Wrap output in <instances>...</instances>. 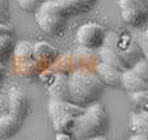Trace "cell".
<instances>
[{"label":"cell","mask_w":148,"mask_h":140,"mask_svg":"<svg viewBox=\"0 0 148 140\" xmlns=\"http://www.w3.org/2000/svg\"><path fill=\"white\" fill-rule=\"evenodd\" d=\"M8 108H9V113L18 120L22 121L27 114L29 109V101L27 96L23 92L22 88L14 87L9 91L8 95Z\"/></svg>","instance_id":"5b68a950"},{"label":"cell","mask_w":148,"mask_h":140,"mask_svg":"<svg viewBox=\"0 0 148 140\" xmlns=\"http://www.w3.org/2000/svg\"><path fill=\"white\" fill-rule=\"evenodd\" d=\"M4 34H12V29L7 23H0V35H4Z\"/></svg>","instance_id":"d4e9b609"},{"label":"cell","mask_w":148,"mask_h":140,"mask_svg":"<svg viewBox=\"0 0 148 140\" xmlns=\"http://www.w3.org/2000/svg\"><path fill=\"white\" fill-rule=\"evenodd\" d=\"M108 128V115L104 107L95 101L84 107L81 115L75 118V125L72 132L73 140H86L99 136Z\"/></svg>","instance_id":"7a4b0ae2"},{"label":"cell","mask_w":148,"mask_h":140,"mask_svg":"<svg viewBox=\"0 0 148 140\" xmlns=\"http://www.w3.org/2000/svg\"><path fill=\"white\" fill-rule=\"evenodd\" d=\"M57 57V51L47 42H39L33 46V59L36 64H53Z\"/></svg>","instance_id":"9c48e42d"},{"label":"cell","mask_w":148,"mask_h":140,"mask_svg":"<svg viewBox=\"0 0 148 140\" xmlns=\"http://www.w3.org/2000/svg\"><path fill=\"white\" fill-rule=\"evenodd\" d=\"M43 1H51V0H43Z\"/></svg>","instance_id":"f1b7e54d"},{"label":"cell","mask_w":148,"mask_h":140,"mask_svg":"<svg viewBox=\"0 0 148 140\" xmlns=\"http://www.w3.org/2000/svg\"><path fill=\"white\" fill-rule=\"evenodd\" d=\"M9 113V108H8V96L0 94V115Z\"/></svg>","instance_id":"cb8c5ba5"},{"label":"cell","mask_w":148,"mask_h":140,"mask_svg":"<svg viewBox=\"0 0 148 140\" xmlns=\"http://www.w3.org/2000/svg\"><path fill=\"white\" fill-rule=\"evenodd\" d=\"M14 57L17 62H22V64H27V62H34L33 59V44L27 43V42H21L13 49Z\"/></svg>","instance_id":"2e32d148"},{"label":"cell","mask_w":148,"mask_h":140,"mask_svg":"<svg viewBox=\"0 0 148 140\" xmlns=\"http://www.w3.org/2000/svg\"><path fill=\"white\" fill-rule=\"evenodd\" d=\"M14 49V42H13L12 34H4L0 35V62L7 60Z\"/></svg>","instance_id":"e0dca14e"},{"label":"cell","mask_w":148,"mask_h":140,"mask_svg":"<svg viewBox=\"0 0 148 140\" xmlns=\"http://www.w3.org/2000/svg\"><path fill=\"white\" fill-rule=\"evenodd\" d=\"M120 84L126 89L127 92H138V91H143V89H148V83L144 82L140 76H138L134 70L131 69H126L121 73V79H120Z\"/></svg>","instance_id":"30bf717a"},{"label":"cell","mask_w":148,"mask_h":140,"mask_svg":"<svg viewBox=\"0 0 148 140\" xmlns=\"http://www.w3.org/2000/svg\"><path fill=\"white\" fill-rule=\"evenodd\" d=\"M131 130L135 135H146L148 132V112L147 109H138L131 114Z\"/></svg>","instance_id":"4fadbf2b"},{"label":"cell","mask_w":148,"mask_h":140,"mask_svg":"<svg viewBox=\"0 0 148 140\" xmlns=\"http://www.w3.org/2000/svg\"><path fill=\"white\" fill-rule=\"evenodd\" d=\"M22 121L10 113L0 115V139H9L20 131Z\"/></svg>","instance_id":"8fae6325"},{"label":"cell","mask_w":148,"mask_h":140,"mask_svg":"<svg viewBox=\"0 0 148 140\" xmlns=\"http://www.w3.org/2000/svg\"><path fill=\"white\" fill-rule=\"evenodd\" d=\"M131 69L134 70V73L138 76H140L144 82L148 83V61L147 59H140L139 61H136L135 64L131 66Z\"/></svg>","instance_id":"d6986e66"},{"label":"cell","mask_w":148,"mask_h":140,"mask_svg":"<svg viewBox=\"0 0 148 140\" xmlns=\"http://www.w3.org/2000/svg\"><path fill=\"white\" fill-rule=\"evenodd\" d=\"M86 140H108V139L103 135H99V136H94V138H90V139H86Z\"/></svg>","instance_id":"83f0119b"},{"label":"cell","mask_w":148,"mask_h":140,"mask_svg":"<svg viewBox=\"0 0 148 140\" xmlns=\"http://www.w3.org/2000/svg\"><path fill=\"white\" fill-rule=\"evenodd\" d=\"M129 140H148V139H147L146 135H134V136H131Z\"/></svg>","instance_id":"4316f807"},{"label":"cell","mask_w":148,"mask_h":140,"mask_svg":"<svg viewBox=\"0 0 148 140\" xmlns=\"http://www.w3.org/2000/svg\"><path fill=\"white\" fill-rule=\"evenodd\" d=\"M68 88L69 101L84 108L99 99L104 84L97 78L95 71L87 68H79L68 76Z\"/></svg>","instance_id":"6da1fadb"},{"label":"cell","mask_w":148,"mask_h":140,"mask_svg":"<svg viewBox=\"0 0 148 140\" xmlns=\"http://www.w3.org/2000/svg\"><path fill=\"white\" fill-rule=\"evenodd\" d=\"M133 101L138 107V109H147L148 107V89L133 92Z\"/></svg>","instance_id":"ffe728a7"},{"label":"cell","mask_w":148,"mask_h":140,"mask_svg":"<svg viewBox=\"0 0 148 140\" xmlns=\"http://www.w3.org/2000/svg\"><path fill=\"white\" fill-rule=\"evenodd\" d=\"M147 12L148 10H142V9L121 10V16H122L123 22H126L127 25L134 26V27H140L146 22Z\"/></svg>","instance_id":"5bb4252c"},{"label":"cell","mask_w":148,"mask_h":140,"mask_svg":"<svg viewBox=\"0 0 148 140\" xmlns=\"http://www.w3.org/2000/svg\"><path fill=\"white\" fill-rule=\"evenodd\" d=\"M84 108L78 107L70 101H59V100H52L48 104V113L51 120L62 115H72V117H78L82 114Z\"/></svg>","instance_id":"52a82bcc"},{"label":"cell","mask_w":148,"mask_h":140,"mask_svg":"<svg viewBox=\"0 0 148 140\" xmlns=\"http://www.w3.org/2000/svg\"><path fill=\"white\" fill-rule=\"evenodd\" d=\"M95 3L96 0H51L43 1L38 10L66 18L68 16L88 12Z\"/></svg>","instance_id":"3957f363"},{"label":"cell","mask_w":148,"mask_h":140,"mask_svg":"<svg viewBox=\"0 0 148 140\" xmlns=\"http://www.w3.org/2000/svg\"><path fill=\"white\" fill-rule=\"evenodd\" d=\"M118 5H120L121 10H133V9L148 10L144 0H118Z\"/></svg>","instance_id":"ac0fdd59"},{"label":"cell","mask_w":148,"mask_h":140,"mask_svg":"<svg viewBox=\"0 0 148 140\" xmlns=\"http://www.w3.org/2000/svg\"><path fill=\"white\" fill-rule=\"evenodd\" d=\"M134 40H135V43L138 44V47L140 48V51H142V53H143V56L147 59V56H148V51H147V48H148V44H147L148 33H147V30L138 33L135 36H134Z\"/></svg>","instance_id":"44dd1931"},{"label":"cell","mask_w":148,"mask_h":140,"mask_svg":"<svg viewBox=\"0 0 148 140\" xmlns=\"http://www.w3.org/2000/svg\"><path fill=\"white\" fill-rule=\"evenodd\" d=\"M49 96L52 100L69 101V88H68V76L59 74L55 76L53 82L49 86Z\"/></svg>","instance_id":"7c38bea8"},{"label":"cell","mask_w":148,"mask_h":140,"mask_svg":"<svg viewBox=\"0 0 148 140\" xmlns=\"http://www.w3.org/2000/svg\"><path fill=\"white\" fill-rule=\"evenodd\" d=\"M35 18L40 30L44 31L46 34H49V35L59 34L64 29V25H65L64 17H60L57 14H52V13L40 12V10H36Z\"/></svg>","instance_id":"8992f818"},{"label":"cell","mask_w":148,"mask_h":140,"mask_svg":"<svg viewBox=\"0 0 148 140\" xmlns=\"http://www.w3.org/2000/svg\"><path fill=\"white\" fill-rule=\"evenodd\" d=\"M8 18H9L8 0H0V23H7Z\"/></svg>","instance_id":"603a6c76"},{"label":"cell","mask_w":148,"mask_h":140,"mask_svg":"<svg viewBox=\"0 0 148 140\" xmlns=\"http://www.w3.org/2000/svg\"><path fill=\"white\" fill-rule=\"evenodd\" d=\"M75 125V117L72 115H62L52 120V126L53 130L57 134H65V135H72Z\"/></svg>","instance_id":"9a60e30c"},{"label":"cell","mask_w":148,"mask_h":140,"mask_svg":"<svg viewBox=\"0 0 148 140\" xmlns=\"http://www.w3.org/2000/svg\"><path fill=\"white\" fill-rule=\"evenodd\" d=\"M56 140H73V138L70 135H65V134H57Z\"/></svg>","instance_id":"484cf974"},{"label":"cell","mask_w":148,"mask_h":140,"mask_svg":"<svg viewBox=\"0 0 148 140\" xmlns=\"http://www.w3.org/2000/svg\"><path fill=\"white\" fill-rule=\"evenodd\" d=\"M18 5L25 12H36L43 0H17Z\"/></svg>","instance_id":"7402d4cb"},{"label":"cell","mask_w":148,"mask_h":140,"mask_svg":"<svg viewBox=\"0 0 148 140\" xmlns=\"http://www.w3.org/2000/svg\"><path fill=\"white\" fill-rule=\"evenodd\" d=\"M121 73L122 71L118 70L117 68L112 66L109 64L105 62H97L95 66V74L97 75V78L101 81V83L107 84V86H118L120 84V79H121Z\"/></svg>","instance_id":"ba28073f"},{"label":"cell","mask_w":148,"mask_h":140,"mask_svg":"<svg viewBox=\"0 0 148 140\" xmlns=\"http://www.w3.org/2000/svg\"><path fill=\"white\" fill-rule=\"evenodd\" d=\"M104 26L96 22H87L82 25L77 31V42L86 49H96L103 46L105 38Z\"/></svg>","instance_id":"277c9868"}]
</instances>
